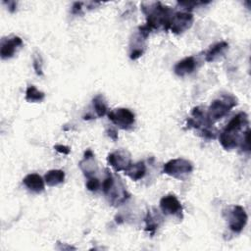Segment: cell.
Instances as JSON below:
<instances>
[{
    "label": "cell",
    "mask_w": 251,
    "mask_h": 251,
    "mask_svg": "<svg viewBox=\"0 0 251 251\" xmlns=\"http://www.w3.org/2000/svg\"><path fill=\"white\" fill-rule=\"evenodd\" d=\"M92 104H93V107H94V110H95V113L96 115L101 118L103 117L106 112H107V104L103 98L102 95H97L93 98L92 100Z\"/></svg>",
    "instance_id": "obj_19"
},
{
    "label": "cell",
    "mask_w": 251,
    "mask_h": 251,
    "mask_svg": "<svg viewBox=\"0 0 251 251\" xmlns=\"http://www.w3.org/2000/svg\"><path fill=\"white\" fill-rule=\"evenodd\" d=\"M107 161L109 165L115 170V172L125 171L131 163L130 155L126 150H118L108 155Z\"/></svg>",
    "instance_id": "obj_8"
},
{
    "label": "cell",
    "mask_w": 251,
    "mask_h": 251,
    "mask_svg": "<svg viewBox=\"0 0 251 251\" xmlns=\"http://www.w3.org/2000/svg\"><path fill=\"white\" fill-rule=\"evenodd\" d=\"M193 23V16L189 12H177L173 14L169 28H171L172 32L179 34L188 29Z\"/></svg>",
    "instance_id": "obj_7"
},
{
    "label": "cell",
    "mask_w": 251,
    "mask_h": 251,
    "mask_svg": "<svg viewBox=\"0 0 251 251\" xmlns=\"http://www.w3.org/2000/svg\"><path fill=\"white\" fill-rule=\"evenodd\" d=\"M79 167L87 177L92 176L96 173L97 165L94 161V154L90 149H87L84 152V156L82 161L79 163Z\"/></svg>",
    "instance_id": "obj_12"
},
{
    "label": "cell",
    "mask_w": 251,
    "mask_h": 251,
    "mask_svg": "<svg viewBox=\"0 0 251 251\" xmlns=\"http://www.w3.org/2000/svg\"><path fill=\"white\" fill-rule=\"evenodd\" d=\"M247 125L248 117L246 113L240 112L235 115L220 134V143L222 144V146L226 150H231L238 146L241 143V140L246 131L242 136H240L239 132Z\"/></svg>",
    "instance_id": "obj_1"
},
{
    "label": "cell",
    "mask_w": 251,
    "mask_h": 251,
    "mask_svg": "<svg viewBox=\"0 0 251 251\" xmlns=\"http://www.w3.org/2000/svg\"><path fill=\"white\" fill-rule=\"evenodd\" d=\"M107 132H108V135L110 136V138H112L113 140H117V138H118V133H117V130H116V129H114V128H109V129L107 130Z\"/></svg>",
    "instance_id": "obj_24"
},
{
    "label": "cell",
    "mask_w": 251,
    "mask_h": 251,
    "mask_svg": "<svg viewBox=\"0 0 251 251\" xmlns=\"http://www.w3.org/2000/svg\"><path fill=\"white\" fill-rule=\"evenodd\" d=\"M87 181H86V187L88 190L90 191H97L101 185L100 181L98 178L94 177V176H90V177H87Z\"/></svg>",
    "instance_id": "obj_21"
},
{
    "label": "cell",
    "mask_w": 251,
    "mask_h": 251,
    "mask_svg": "<svg viewBox=\"0 0 251 251\" xmlns=\"http://www.w3.org/2000/svg\"><path fill=\"white\" fill-rule=\"evenodd\" d=\"M72 12L74 14H80L81 12V3H78V2H75L74 5H73V9H72Z\"/></svg>",
    "instance_id": "obj_23"
},
{
    "label": "cell",
    "mask_w": 251,
    "mask_h": 251,
    "mask_svg": "<svg viewBox=\"0 0 251 251\" xmlns=\"http://www.w3.org/2000/svg\"><path fill=\"white\" fill-rule=\"evenodd\" d=\"M142 10L146 15V25L151 30L161 27L169 29L170 21L173 16L172 10L169 7L162 5L160 2H154L149 3L147 7L142 5Z\"/></svg>",
    "instance_id": "obj_2"
},
{
    "label": "cell",
    "mask_w": 251,
    "mask_h": 251,
    "mask_svg": "<svg viewBox=\"0 0 251 251\" xmlns=\"http://www.w3.org/2000/svg\"><path fill=\"white\" fill-rule=\"evenodd\" d=\"M32 65H33V69L36 73L37 75H42L43 72H42V65H43V61L42 58L40 56L39 53H34L33 54V58H32Z\"/></svg>",
    "instance_id": "obj_20"
},
{
    "label": "cell",
    "mask_w": 251,
    "mask_h": 251,
    "mask_svg": "<svg viewBox=\"0 0 251 251\" xmlns=\"http://www.w3.org/2000/svg\"><path fill=\"white\" fill-rule=\"evenodd\" d=\"M196 64H197V62L194 59V57H192V56L186 57V58L178 61L176 64V66L174 68L175 74L178 76H184L186 75H189L194 72V70L196 68Z\"/></svg>",
    "instance_id": "obj_11"
},
{
    "label": "cell",
    "mask_w": 251,
    "mask_h": 251,
    "mask_svg": "<svg viewBox=\"0 0 251 251\" xmlns=\"http://www.w3.org/2000/svg\"><path fill=\"white\" fill-rule=\"evenodd\" d=\"M23 183L30 191L35 193H40L44 190V179L37 174H28L23 179Z\"/></svg>",
    "instance_id": "obj_13"
},
{
    "label": "cell",
    "mask_w": 251,
    "mask_h": 251,
    "mask_svg": "<svg viewBox=\"0 0 251 251\" xmlns=\"http://www.w3.org/2000/svg\"><path fill=\"white\" fill-rule=\"evenodd\" d=\"M54 148L59 153H62V154H65V155H67V154H69L71 152L70 147H68L66 145H62V144H57V145L54 146Z\"/></svg>",
    "instance_id": "obj_22"
},
{
    "label": "cell",
    "mask_w": 251,
    "mask_h": 251,
    "mask_svg": "<svg viewBox=\"0 0 251 251\" xmlns=\"http://www.w3.org/2000/svg\"><path fill=\"white\" fill-rule=\"evenodd\" d=\"M108 118L113 124L123 129L130 128L135 122L134 114L126 108H118L110 111Z\"/></svg>",
    "instance_id": "obj_5"
},
{
    "label": "cell",
    "mask_w": 251,
    "mask_h": 251,
    "mask_svg": "<svg viewBox=\"0 0 251 251\" xmlns=\"http://www.w3.org/2000/svg\"><path fill=\"white\" fill-rule=\"evenodd\" d=\"M236 104V99L230 94H226L222 98L214 100L207 111L208 120L213 124L214 122L225 117Z\"/></svg>",
    "instance_id": "obj_3"
},
{
    "label": "cell",
    "mask_w": 251,
    "mask_h": 251,
    "mask_svg": "<svg viewBox=\"0 0 251 251\" xmlns=\"http://www.w3.org/2000/svg\"><path fill=\"white\" fill-rule=\"evenodd\" d=\"M65 179V173L62 170L48 171L44 176V181L48 186H56Z\"/></svg>",
    "instance_id": "obj_16"
},
{
    "label": "cell",
    "mask_w": 251,
    "mask_h": 251,
    "mask_svg": "<svg viewBox=\"0 0 251 251\" xmlns=\"http://www.w3.org/2000/svg\"><path fill=\"white\" fill-rule=\"evenodd\" d=\"M192 171V163L183 158L172 159L167 162L163 168V172L165 174L177 179H184Z\"/></svg>",
    "instance_id": "obj_4"
},
{
    "label": "cell",
    "mask_w": 251,
    "mask_h": 251,
    "mask_svg": "<svg viewBox=\"0 0 251 251\" xmlns=\"http://www.w3.org/2000/svg\"><path fill=\"white\" fill-rule=\"evenodd\" d=\"M23 45V40L19 36H13L9 38H3L1 42L0 55L2 59L12 58L17 49Z\"/></svg>",
    "instance_id": "obj_10"
},
{
    "label": "cell",
    "mask_w": 251,
    "mask_h": 251,
    "mask_svg": "<svg viewBox=\"0 0 251 251\" xmlns=\"http://www.w3.org/2000/svg\"><path fill=\"white\" fill-rule=\"evenodd\" d=\"M228 226L233 232H240L246 226L248 217L242 206L235 205L228 209L226 216Z\"/></svg>",
    "instance_id": "obj_6"
},
{
    "label": "cell",
    "mask_w": 251,
    "mask_h": 251,
    "mask_svg": "<svg viewBox=\"0 0 251 251\" xmlns=\"http://www.w3.org/2000/svg\"><path fill=\"white\" fill-rule=\"evenodd\" d=\"M162 218L159 216V214L154 211V213L152 212H148L147 216L145 218V223H146V230L147 231H151L154 232L156 230V228H158L160 223H161Z\"/></svg>",
    "instance_id": "obj_18"
},
{
    "label": "cell",
    "mask_w": 251,
    "mask_h": 251,
    "mask_svg": "<svg viewBox=\"0 0 251 251\" xmlns=\"http://www.w3.org/2000/svg\"><path fill=\"white\" fill-rule=\"evenodd\" d=\"M45 98V94L39 91L34 85H29L25 91V100L30 103L41 102Z\"/></svg>",
    "instance_id": "obj_17"
},
{
    "label": "cell",
    "mask_w": 251,
    "mask_h": 251,
    "mask_svg": "<svg viewBox=\"0 0 251 251\" xmlns=\"http://www.w3.org/2000/svg\"><path fill=\"white\" fill-rule=\"evenodd\" d=\"M160 208L164 215H177L181 213V204L174 194H168L161 198Z\"/></svg>",
    "instance_id": "obj_9"
},
{
    "label": "cell",
    "mask_w": 251,
    "mask_h": 251,
    "mask_svg": "<svg viewBox=\"0 0 251 251\" xmlns=\"http://www.w3.org/2000/svg\"><path fill=\"white\" fill-rule=\"evenodd\" d=\"M124 172L132 180L136 181V180L141 179L144 176V175L146 173V166L143 161H140V162H137L134 164L130 163L128 165V167Z\"/></svg>",
    "instance_id": "obj_14"
},
{
    "label": "cell",
    "mask_w": 251,
    "mask_h": 251,
    "mask_svg": "<svg viewBox=\"0 0 251 251\" xmlns=\"http://www.w3.org/2000/svg\"><path fill=\"white\" fill-rule=\"evenodd\" d=\"M227 47H228V44L226 41H221V42L214 44L206 52L205 60L207 62H213V61L217 60L220 56H222L225 53V51L227 49Z\"/></svg>",
    "instance_id": "obj_15"
}]
</instances>
